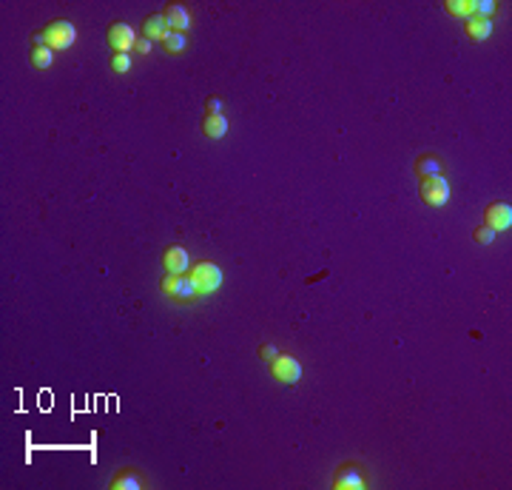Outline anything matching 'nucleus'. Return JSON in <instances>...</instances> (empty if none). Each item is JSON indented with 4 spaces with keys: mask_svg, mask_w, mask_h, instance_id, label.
I'll use <instances>...</instances> for the list:
<instances>
[{
    "mask_svg": "<svg viewBox=\"0 0 512 490\" xmlns=\"http://www.w3.org/2000/svg\"><path fill=\"white\" fill-rule=\"evenodd\" d=\"M188 276H191V283H194V288H196L199 300L213 297L219 288H223V283H225L223 268H219L216 262H211V259H199V262H194V265L188 268Z\"/></svg>",
    "mask_w": 512,
    "mask_h": 490,
    "instance_id": "obj_1",
    "label": "nucleus"
},
{
    "mask_svg": "<svg viewBox=\"0 0 512 490\" xmlns=\"http://www.w3.org/2000/svg\"><path fill=\"white\" fill-rule=\"evenodd\" d=\"M160 291H163V297H166L171 305H180V308L202 302L188 274H163V279H160Z\"/></svg>",
    "mask_w": 512,
    "mask_h": 490,
    "instance_id": "obj_2",
    "label": "nucleus"
},
{
    "mask_svg": "<svg viewBox=\"0 0 512 490\" xmlns=\"http://www.w3.org/2000/svg\"><path fill=\"white\" fill-rule=\"evenodd\" d=\"M418 194L430 208H444L450 202V180L444 174L435 177H421L418 180Z\"/></svg>",
    "mask_w": 512,
    "mask_h": 490,
    "instance_id": "obj_3",
    "label": "nucleus"
},
{
    "mask_svg": "<svg viewBox=\"0 0 512 490\" xmlns=\"http://www.w3.org/2000/svg\"><path fill=\"white\" fill-rule=\"evenodd\" d=\"M268 368H270V376L279 382V385H296L299 379H302V362L294 357V354H276L270 362H268Z\"/></svg>",
    "mask_w": 512,
    "mask_h": 490,
    "instance_id": "obj_4",
    "label": "nucleus"
},
{
    "mask_svg": "<svg viewBox=\"0 0 512 490\" xmlns=\"http://www.w3.org/2000/svg\"><path fill=\"white\" fill-rule=\"evenodd\" d=\"M43 35H46V46L54 49V51H65V49H71L77 43V29L68 20H51L43 29Z\"/></svg>",
    "mask_w": 512,
    "mask_h": 490,
    "instance_id": "obj_5",
    "label": "nucleus"
},
{
    "mask_svg": "<svg viewBox=\"0 0 512 490\" xmlns=\"http://www.w3.org/2000/svg\"><path fill=\"white\" fill-rule=\"evenodd\" d=\"M333 487L336 490H364L368 487V467L358 465V462L342 465L333 476Z\"/></svg>",
    "mask_w": 512,
    "mask_h": 490,
    "instance_id": "obj_6",
    "label": "nucleus"
},
{
    "mask_svg": "<svg viewBox=\"0 0 512 490\" xmlns=\"http://www.w3.org/2000/svg\"><path fill=\"white\" fill-rule=\"evenodd\" d=\"M484 226H489L495 234H504L512 228V205L509 202H489L484 212Z\"/></svg>",
    "mask_w": 512,
    "mask_h": 490,
    "instance_id": "obj_7",
    "label": "nucleus"
},
{
    "mask_svg": "<svg viewBox=\"0 0 512 490\" xmlns=\"http://www.w3.org/2000/svg\"><path fill=\"white\" fill-rule=\"evenodd\" d=\"M108 487L111 490H142V487H149V476H145V470H139V467H120L111 476Z\"/></svg>",
    "mask_w": 512,
    "mask_h": 490,
    "instance_id": "obj_8",
    "label": "nucleus"
},
{
    "mask_svg": "<svg viewBox=\"0 0 512 490\" xmlns=\"http://www.w3.org/2000/svg\"><path fill=\"white\" fill-rule=\"evenodd\" d=\"M137 32L128 26V23H111L108 26V46H111V51L117 54V51H123V54H131V49L137 46Z\"/></svg>",
    "mask_w": 512,
    "mask_h": 490,
    "instance_id": "obj_9",
    "label": "nucleus"
},
{
    "mask_svg": "<svg viewBox=\"0 0 512 490\" xmlns=\"http://www.w3.org/2000/svg\"><path fill=\"white\" fill-rule=\"evenodd\" d=\"M166 23H168V29L171 32H182V35H188L191 32V26H194V15H191V9L188 6H182V4H171V6H166Z\"/></svg>",
    "mask_w": 512,
    "mask_h": 490,
    "instance_id": "obj_10",
    "label": "nucleus"
},
{
    "mask_svg": "<svg viewBox=\"0 0 512 490\" xmlns=\"http://www.w3.org/2000/svg\"><path fill=\"white\" fill-rule=\"evenodd\" d=\"M191 265L194 262H191V257H188V251L182 245H168L163 251V268H166V274H188Z\"/></svg>",
    "mask_w": 512,
    "mask_h": 490,
    "instance_id": "obj_11",
    "label": "nucleus"
},
{
    "mask_svg": "<svg viewBox=\"0 0 512 490\" xmlns=\"http://www.w3.org/2000/svg\"><path fill=\"white\" fill-rule=\"evenodd\" d=\"M413 171H416V180H421V177H435V174H444V171H447V163L438 157V154L427 152V154H421V157L413 163Z\"/></svg>",
    "mask_w": 512,
    "mask_h": 490,
    "instance_id": "obj_12",
    "label": "nucleus"
},
{
    "mask_svg": "<svg viewBox=\"0 0 512 490\" xmlns=\"http://www.w3.org/2000/svg\"><path fill=\"white\" fill-rule=\"evenodd\" d=\"M228 134V117L225 114H205L202 120V137L208 140H223Z\"/></svg>",
    "mask_w": 512,
    "mask_h": 490,
    "instance_id": "obj_13",
    "label": "nucleus"
},
{
    "mask_svg": "<svg viewBox=\"0 0 512 490\" xmlns=\"http://www.w3.org/2000/svg\"><path fill=\"white\" fill-rule=\"evenodd\" d=\"M464 32L473 43H484L489 35H492V20H484V18H467L464 20Z\"/></svg>",
    "mask_w": 512,
    "mask_h": 490,
    "instance_id": "obj_14",
    "label": "nucleus"
},
{
    "mask_svg": "<svg viewBox=\"0 0 512 490\" xmlns=\"http://www.w3.org/2000/svg\"><path fill=\"white\" fill-rule=\"evenodd\" d=\"M171 29H168V23H166V15L160 12V15H151V18H145V23H142V37H149V40H163L166 35H168Z\"/></svg>",
    "mask_w": 512,
    "mask_h": 490,
    "instance_id": "obj_15",
    "label": "nucleus"
},
{
    "mask_svg": "<svg viewBox=\"0 0 512 490\" xmlns=\"http://www.w3.org/2000/svg\"><path fill=\"white\" fill-rule=\"evenodd\" d=\"M160 46H163L168 54H182V51L188 49V35H182V32H168V35L160 40Z\"/></svg>",
    "mask_w": 512,
    "mask_h": 490,
    "instance_id": "obj_16",
    "label": "nucleus"
},
{
    "mask_svg": "<svg viewBox=\"0 0 512 490\" xmlns=\"http://www.w3.org/2000/svg\"><path fill=\"white\" fill-rule=\"evenodd\" d=\"M54 57H57V51L49 49V46H35L32 49V66L35 68H51L54 66Z\"/></svg>",
    "mask_w": 512,
    "mask_h": 490,
    "instance_id": "obj_17",
    "label": "nucleus"
},
{
    "mask_svg": "<svg viewBox=\"0 0 512 490\" xmlns=\"http://www.w3.org/2000/svg\"><path fill=\"white\" fill-rule=\"evenodd\" d=\"M444 9L453 15V18H473V0H447Z\"/></svg>",
    "mask_w": 512,
    "mask_h": 490,
    "instance_id": "obj_18",
    "label": "nucleus"
},
{
    "mask_svg": "<svg viewBox=\"0 0 512 490\" xmlns=\"http://www.w3.org/2000/svg\"><path fill=\"white\" fill-rule=\"evenodd\" d=\"M495 12H498V4H495V0H473V18L492 20Z\"/></svg>",
    "mask_w": 512,
    "mask_h": 490,
    "instance_id": "obj_19",
    "label": "nucleus"
},
{
    "mask_svg": "<svg viewBox=\"0 0 512 490\" xmlns=\"http://www.w3.org/2000/svg\"><path fill=\"white\" fill-rule=\"evenodd\" d=\"M131 66H134L131 54H123V51L111 54V72H114V75H128V72H131Z\"/></svg>",
    "mask_w": 512,
    "mask_h": 490,
    "instance_id": "obj_20",
    "label": "nucleus"
},
{
    "mask_svg": "<svg viewBox=\"0 0 512 490\" xmlns=\"http://www.w3.org/2000/svg\"><path fill=\"white\" fill-rule=\"evenodd\" d=\"M495 237H498V234H495L489 226H484V223H481V226L473 231V240H475L478 245H492V243H495Z\"/></svg>",
    "mask_w": 512,
    "mask_h": 490,
    "instance_id": "obj_21",
    "label": "nucleus"
},
{
    "mask_svg": "<svg viewBox=\"0 0 512 490\" xmlns=\"http://www.w3.org/2000/svg\"><path fill=\"white\" fill-rule=\"evenodd\" d=\"M276 354H279V348H276V345H273V342H262V345H259V360H265V362H270V360H273V357H276Z\"/></svg>",
    "mask_w": 512,
    "mask_h": 490,
    "instance_id": "obj_22",
    "label": "nucleus"
},
{
    "mask_svg": "<svg viewBox=\"0 0 512 490\" xmlns=\"http://www.w3.org/2000/svg\"><path fill=\"white\" fill-rule=\"evenodd\" d=\"M205 114H223V97L211 94V97L205 100Z\"/></svg>",
    "mask_w": 512,
    "mask_h": 490,
    "instance_id": "obj_23",
    "label": "nucleus"
},
{
    "mask_svg": "<svg viewBox=\"0 0 512 490\" xmlns=\"http://www.w3.org/2000/svg\"><path fill=\"white\" fill-rule=\"evenodd\" d=\"M134 51H137V54H151V51H154V40L139 37V40H137V46H134Z\"/></svg>",
    "mask_w": 512,
    "mask_h": 490,
    "instance_id": "obj_24",
    "label": "nucleus"
}]
</instances>
